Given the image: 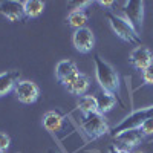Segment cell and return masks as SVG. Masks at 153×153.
<instances>
[{
  "instance_id": "obj_13",
  "label": "cell",
  "mask_w": 153,
  "mask_h": 153,
  "mask_svg": "<svg viewBox=\"0 0 153 153\" xmlns=\"http://www.w3.org/2000/svg\"><path fill=\"white\" fill-rule=\"evenodd\" d=\"M143 133L139 129H132V130H127V132H123L120 135H117L115 138H117V141L121 143V146L126 149V150H129L135 146H138L139 143L143 141Z\"/></svg>"
},
{
  "instance_id": "obj_11",
  "label": "cell",
  "mask_w": 153,
  "mask_h": 153,
  "mask_svg": "<svg viewBox=\"0 0 153 153\" xmlns=\"http://www.w3.org/2000/svg\"><path fill=\"white\" fill-rule=\"evenodd\" d=\"M20 81V71H6L0 74V97H5Z\"/></svg>"
},
{
  "instance_id": "obj_8",
  "label": "cell",
  "mask_w": 153,
  "mask_h": 153,
  "mask_svg": "<svg viewBox=\"0 0 153 153\" xmlns=\"http://www.w3.org/2000/svg\"><path fill=\"white\" fill-rule=\"evenodd\" d=\"M61 84H65L68 92H71L72 95H78V97H83L89 87H91V81H89V76L81 74L80 71L75 72L74 75H71L69 78H66Z\"/></svg>"
},
{
  "instance_id": "obj_2",
  "label": "cell",
  "mask_w": 153,
  "mask_h": 153,
  "mask_svg": "<svg viewBox=\"0 0 153 153\" xmlns=\"http://www.w3.org/2000/svg\"><path fill=\"white\" fill-rule=\"evenodd\" d=\"M106 17L109 20V25H110L112 31L117 34V37H120L121 40L130 43V45H136V46L141 45L139 34L132 28V25L127 22L124 17H120L117 14H112V12H107Z\"/></svg>"
},
{
  "instance_id": "obj_16",
  "label": "cell",
  "mask_w": 153,
  "mask_h": 153,
  "mask_svg": "<svg viewBox=\"0 0 153 153\" xmlns=\"http://www.w3.org/2000/svg\"><path fill=\"white\" fill-rule=\"evenodd\" d=\"M45 9V2L42 0H26L23 2V11L26 19H37Z\"/></svg>"
},
{
  "instance_id": "obj_1",
  "label": "cell",
  "mask_w": 153,
  "mask_h": 153,
  "mask_svg": "<svg viewBox=\"0 0 153 153\" xmlns=\"http://www.w3.org/2000/svg\"><path fill=\"white\" fill-rule=\"evenodd\" d=\"M95 76L103 92L120 97V75L107 61H104L98 54L95 55Z\"/></svg>"
},
{
  "instance_id": "obj_26",
  "label": "cell",
  "mask_w": 153,
  "mask_h": 153,
  "mask_svg": "<svg viewBox=\"0 0 153 153\" xmlns=\"http://www.w3.org/2000/svg\"><path fill=\"white\" fill-rule=\"evenodd\" d=\"M133 153H143V152H133Z\"/></svg>"
},
{
  "instance_id": "obj_12",
  "label": "cell",
  "mask_w": 153,
  "mask_h": 153,
  "mask_svg": "<svg viewBox=\"0 0 153 153\" xmlns=\"http://www.w3.org/2000/svg\"><path fill=\"white\" fill-rule=\"evenodd\" d=\"M63 123H65V117L61 113L55 112V110H49L45 113L43 117V127L51 132V133H57L63 129Z\"/></svg>"
},
{
  "instance_id": "obj_25",
  "label": "cell",
  "mask_w": 153,
  "mask_h": 153,
  "mask_svg": "<svg viewBox=\"0 0 153 153\" xmlns=\"http://www.w3.org/2000/svg\"><path fill=\"white\" fill-rule=\"evenodd\" d=\"M48 153H58V152H54V150H49Z\"/></svg>"
},
{
  "instance_id": "obj_18",
  "label": "cell",
  "mask_w": 153,
  "mask_h": 153,
  "mask_svg": "<svg viewBox=\"0 0 153 153\" xmlns=\"http://www.w3.org/2000/svg\"><path fill=\"white\" fill-rule=\"evenodd\" d=\"M76 106H78V110L83 112V115L98 112V109H97V100H95L94 95H83V97H80Z\"/></svg>"
},
{
  "instance_id": "obj_3",
  "label": "cell",
  "mask_w": 153,
  "mask_h": 153,
  "mask_svg": "<svg viewBox=\"0 0 153 153\" xmlns=\"http://www.w3.org/2000/svg\"><path fill=\"white\" fill-rule=\"evenodd\" d=\"M81 129L87 135L89 139H98L109 133V124L104 118V115L98 112L94 113H86L81 118Z\"/></svg>"
},
{
  "instance_id": "obj_5",
  "label": "cell",
  "mask_w": 153,
  "mask_h": 153,
  "mask_svg": "<svg viewBox=\"0 0 153 153\" xmlns=\"http://www.w3.org/2000/svg\"><path fill=\"white\" fill-rule=\"evenodd\" d=\"M124 19L132 25V28L139 34L143 29V20H144V2L143 0H129L124 2L123 6Z\"/></svg>"
},
{
  "instance_id": "obj_10",
  "label": "cell",
  "mask_w": 153,
  "mask_h": 153,
  "mask_svg": "<svg viewBox=\"0 0 153 153\" xmlns=\"http://www.w3.org/2000/svg\"><path fill=\"white\" fill-rule=\"evenodd\" d=\"M0 14L9 22H20L25 19V11H23V2L17 0H5L0 2Z\"/></svg>"
},
{
  "instance_id": "obj_23",
  "label": "cell",
  "mask_w": 153,
  "mask_h": 153,
  "mask_svg": "<svg viewBox=\"0 0 153 153\" xmlns=\"http://www.w3.org/2000/svg\"><path fill=\"white\" fill-rule=\"evenodd\" d=\"M109 153H130V152H129V150H126V149H120V147L112 146V147L109 149Z\"/></svg>"
},
{
  "instance_id": "obj_7",
  "label": "cell",
  "mask_w": 153,
  "mask_h": 153,
  "mask_svg": "<svg viewBox=\"0 0 153 153\" xmlns=\"http://www.w3.org/2000/svg\"><path fill=\"white\" fill-rule=\"evenodd\" d=\"M72 43L78 52L89 54L95 46V35H94L92 29H89L87 26L75 29L74 35H72Z\"/></svg>"
},
{
  "instance_id": "obj_14",
  "label": "cell",
  "mask_w": 153,
  "mask_h": 153,
  "mask_svg": "<svg viewBox=\"0 0 153 153\" xmlns=\"http://www.w3.org/2000/svg\"><path fill=\"white\" fill-rule=\"evenodd\" d=\"M95 100H97L98 113H101V115H106L107 112H110L115 107V104L118 103V98L115 97L113 94H109V92H100V94H97Z\"/></svg>"
},
{
  "instance_id": "obj_15",
  "label": "cell",
  "mask_w": 153,
  "mask_h": 153,
  "mask_svg": "<svg viewBox=\"0 0 153 153\" xmlns=\"http://www.w3.org/2000/svg\"><path fill=\"white\" fill-rule=\"evenodd\" d=\"M75 72H78V68L72 60H61L57 68H55V76L60 83H63L66 78H69L71 75H74Z\"/></svg>"
},
{
  "instance_id": "obj_22",
  "label": "cell",
  "mask_w": 153,
  "mask_h": 153,
  "mask_svg": "<svg viewBox=\"0 0 153 153\" xmlns=\"http://www.w3.org/2000/svg\"><path fill=\"white\" fill-rule=\"evenodd\" d=\"M9 144H11V138L6 133L0 132V153H5L8 150Z\"/></svg>"
},
{
  "instance_id": "obj_20",
  "label": "cell",
  "mask_w": 153,
  "mask_h": 153,
  "mask_svg": "<svg viewBox=\"0 0 153 153\" xmlns=\"http://www.w3.org/2000/svg\"><path fill=\"white\" fill-rule=\"evenodd\" d=\"M139 130H141L143 135H147V136L153 135V118L146 120L141 126H139Z\"/></svg>"
},
{
  "instance_id": "obj_24",
  "label": "cell",
  "mask_w": 153,
  "mask_h": 153,
  "mask_svg": "<svg viewBox=\"0 0 153 153\" xmlns=\"http://www.w3.org/2000/svg\"><path fill=\"white\" fill-rule=\"evenodd\" d=\"M101 6H106V8H109V6H113L115 5V2H107V0H106V2H104V0H101V2H98Z\"/></svg>"
},
{
  "instance_id": "obj_19",
  "label": "cell",
  "mask_w": 153,
  "mask_h": 153,
  "mask_svg": "<svg viewBox=\"0 0 153 153\" xmlns=\"http://www.w3.org/2000/svg\"><path fill=\"white\" fill-rule=\"evenodd\" d=\"M89 5H91L89 0H72V2H68V6L71 8V12L72 11H83V8H86Z\"/></svg>"
},
{
  "instance_id": "obj_4",
  "label": "cell",
  "mask_w": 153,
  "mask_h": 153,
  "mask_svg": "<svg viewBox=\"0 0 153 153\" xmlns=\"http://www.w3.org/2000/svg\"><path fill=\"white\" fill-rule=\"evenodd\" d=\"M149 118H153V106L150 107H146V109H139L136 112H133L132 115H129L127 118H124L117 127L113 129V136H117L123 132H127V130H132V129H139L146 120Z\"/></svg>"
},
{
  "instance_id": "obj_9",
  "label": "cell",
  "mask_w": 153,
  "mask_h": 153,
  "mask_svg": "<svg viewBox=\"0 0 153 153\" xmlns=\"http://www.w3.org/2000/svg\"><path fill=\"white\" fill-rule=\"evenodd\" d=\"M129 61H130V65H132L135 69L144 71V69H147L152 63H153V54H152V51H150L147 46L139 45V46H136L132 52H130Z\"/></svg>"
},
{
  "instance_id": "obj_21",
  "label": "cell",
  "mask_w": 153,
  "mask_h": 153,
  "mask_svg": "<svg viewBox=\"0 0 153 153\" xmlns=\"http://www.w3.org/2000/svg\"><path fill=\"white\" fill-rule=\"evenodd\" d=\"M143 81H144V84L153 86V63H152L147 69L143 71Z\"/></svg>"
},
{
  "instance_id": "obj_17",
  "label": "cell",
  "mask_w": 153,
  "mask_h": 153,
  "mask_svg": "<svg viewBox=\"0 0 153 153\" xmlns=\"http://www.w3.org/2000/svg\"><path fill=\"white\" fill-rule=\"evenodd\" d=\"M66 22L69 23V26L75 28V29H80L86 26V22H87V14L86 11H72L69 12V16L66 17Z\"/></svg>"
},
{
  "instance_id": "obj_6",
  "label": "cell",
  "mask_w": 153,
  "mask_h": 153,
  "mask_svg": "<svg viewBox=\"0 0 153 153\" xmlns=\"http://www.w3.org/2000/svg\"><path fill=\"white\" fill-rule=\"evenodd\" d=\"M14 94L17 100L23 104H32L40 97V89L31 80H20L14 87Z\"/></svg>"
},
{
  "instance_id": "obj_27",
  "label": "cell",
  "mask_w": 153,
  "mask_h": 153,
  "mask_svg": "<svg viewBox=\"0 0 153 153\" xmlns=\"http://www.w3.org/2000/svg\"><path fill=\"white\" fill-rule=\"evenodd\" d=\"M5 153H6V152H5Z\"/></svg>"
}]
</instances>
